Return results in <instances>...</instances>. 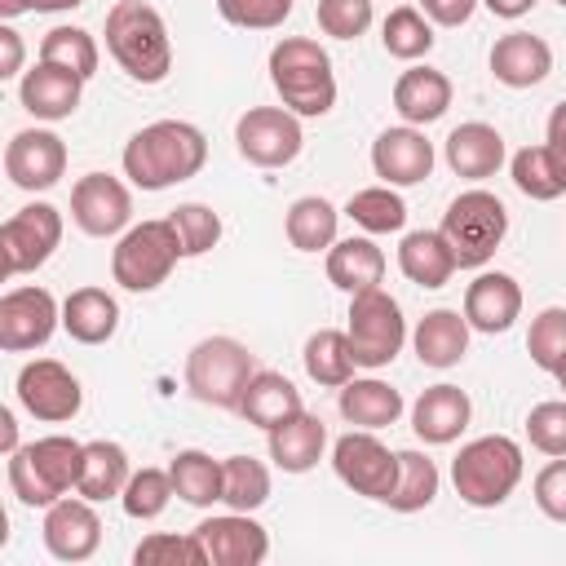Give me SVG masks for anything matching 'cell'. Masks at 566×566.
<instances>
[{
    "label": "cell",
    "mask_w": 566,
    "mask_h": 566,
    "mask_svg": "<svg viewBox=\"0 0 566 566\" xmlns=\"http://www.w3.org/2000/svg\"><path fill=\"white\" fill-rule=\"evenodd\" d=\"M208 164V137L186 119H155L124 146V177L142 190H168Z\"/></svg>",
    "instance_id": "1"
},
{
    "label": "cell",
    "mask_w": 566,
    "mask_h": 566,
    "mask_svg": "<svg viewBox=\"0 0 566 566\" xmlns=\"http://www.w3.org/2000/svg\"><path fill=\"white\" fill-rule=\"evenodd\" d=\"M106 49L119 62V71L137 84H159L172 71V40L155 4L146 0H119L106 13Z\"/></svg>",
    "instance_id": "2"
},
{
    "label": "cell",
    "mask_w": 566,
    "mask_h": 566,
    "mask_svg": "<svg viewBox=\"0 0 566 566\" xmlns=\"http://www.w3.org/2000/svg\"><path fill=\"white\" fill-rule=\"evenodd\" d=\"M270 80L292 115H327L336 106V71L318 40H279L270 49Z\"/></svg>",
    "instance_id": "3"
},
{
    "label": "cell",
    "mask_w": 566,
    "mask_h": 566,
    "mask_svg": "<svg viewBox=\"0 0 566 566\" xmlns=\"http://www.w3.org/2000/svg\"><path fill=\"white\" fill-rule=\"evenodd\" d=\"M80 464H84V442L66 433H49L9 455V486L22 504L49 509L80 482Z\"/></svg>",
    "instance_id": "4"
},
{
    "label": "cell",
    "mask_w": 566,
    "mask_h": 566,
    "mask_svg": "<svg viewBox=\"0 0 566 566\" xmlns=\"http://www.w3.org/2000/svg\"><path fill=\"white\" fill-rule=\"evenodd\" d=\"M451 482L455 495L473 509H495L504 504L517 482H522V447L504 433H486L460 447V455L451 460Z\"/></svg>",
    "instance_id": "5"
},
{
    "label": "cell",
    "mask_w": 566,
    "mask_h": 566,
    "mask_svg": "<svg viewBox=\"0 0 566 566\" xmlns=\"http://www.w3.org/2000/svg\"><path fill=\"white\" fill-rule=\"evenodd\" d=\"M256 376V363L248 354L243 340L234 336H203L190 354H186V389L203 402V407H221V411H239L248 380Z\"/></svg>",
    "instance_id": "6"
},
{
    "label": "cell",
    "mask_w": 566,
    "mask_h": 566,
    "mask_svg": "<svg viewBox=\"0 0 566 566\" xmlns=\"http://www.w3.org/2000/svg\"><path fill=\"white\" fill-rule=\"evenodd\" d=\"M438 230L447 234L460 270H482L509 234V212L491 190H464L447 203Z\"/></svg>",
    "instance_id": "7"
},
{
    "label": "cell",
    "mask_w": 566,
    "mask_h": 566,
    "mask_svg": "<svg viewBox=\"0 0 566 566\" xmlns=\"http://www.w3.org/2000/svg\"><path fill=\"white\" fill-rule=\"evenodd\" d=\"M181 261V243H177V230L168 217L159 221H142V226H128L111 252V274L119 287L128 292H155L172 265Z\"/></svg>",
    "instance_id": "8"
},
{
    "label": "cell",
    "mask_w": 566,
    "mask_h": 566,
    "mask_svg": "<svg viewBox=\"0 0 566 566\" xmlns=\"http://www.w3.org/2000/svg\"><path fill=\"white\" fill-rule=\"evenodd\" d=\"M358 367H389L407 340V318L402 305L385 287H367L349 296V327H345Z\"/></svg>",
    "instance_id": "9"
},
{
    "label": "cell",
    "mask_w": 566,
    "mask_h": 566,
    "mask_svg": "<svg viewBox=\"0 0 566 566\" xmlns=\"http://www.w3.org/2000/svg\"><path fill=\"white\" fill-rule=\"evenodd\" d=\"M332 469L354 495H367V500L385 504L394 482H398V451H389L376 438V429H349L332 447Z\"/></svg>",
    "instance_id": "10"
},
{
    "label": "cell",
    "mask_w": 566,
    "mask_h": 566,
    "mask_svg": "<svg viewBox=\"0 0 566 566\" xmlns=\"http://www.w3.org/2000/svg\"><path fill=\"white\" fill-rule=\"evenodd\" d=\"M62 243V212L53 203H27L0 226V274H31L40 270L53 248Z\"/></svg>",
    "instance_id": "11"
},
{
    "label": "cell",
    "mask_w": 566,
    "mask_h": 566,
    "mask_svg": "<svg viewBox=\"0 0 566 566\" xmlns=\"http://www.w3.org/2000/svg\"><path fill=\"white\" fill-rule=\"evenodd\" d=\"M234 146L256 168H283L305 146L301 115H292L287 106H248L234 124Z\"/></svg>",
    "instance_id": "12"
},
{
    "label": "cell",
    "mask_w": 566,
    "mask_h": 566,
    "mask_svg": "<svg viewBox=\"0 0 566 566\" xmlns=\"http://www.w3.org/2000/svg\"><path fill=\"white\" fill-rule=\"evenodd\" d=\"M18 402L44 420V424H62V420H75L80 407H84V389L80 380L57 363V358H35L18 371Z\"/></svg>",
    "instance_id": "13"
},
{
    "label": "cell",
    "mask_w": 566,
    "mask_h": 566,
    "mask_svg": "<svg viewBox=\"0 0 566 566\" xmlns=\"http://www.w3.org/2000/svg\"><path fill=\"white\" fill-rule=\"evenodd\" d=\"M71 217H75V226L84 234L111 239V234L128 230V221H133V195L111 172H84L71 186Z\"/></svg>",
    "instance_id": "14"
},
{
    "label": "cell",
    "mask_w": 566,
    "mask_h": 566,
    "mask_svg": "<svg viewBox=\"0 0 566 566\" xmlns=\"http://www.w3.org/2000/svg\"><path fill=\"white\" fill-rule=\"evenodd\" d=\"M62 323V305L49 287H13L0 296V349H40Z\"/></svg>",
    "instance_id": "15"
},
{
    "label": "cell",
    "mask_w": 566,
    "mask_h": 566,
    "mask_svg": "<svg viewBox=\"0 0 566 566\" xmlns=\"http://www.w3.org/2000/svg\"><path fill=\"white\" fill-rule=\"evenodd\" d=\"M66 172V142L53 128H22L4 146V177L18 190H49Z\"/></svg>",
    "instance_id": "16"
},
{
    "label": "cell",
    "mask_w": 566,
    "mask_h": 566,
    "mask_svg": "<svg viewBox=\"0 0 566 566\" xmlns=\"http://www.w3.org/2000/svg\"><path fill=\"white\" fill-rule=\"evenodd\" d=\"M212 566H261L270 557V535L252 513H217L195 526Z\"/></svg>",
    "instance_id": "17"
},
{
    "label": "cell",
    "mask_w": 566,
    "mask_h": 566,
    "mask_svg": "<svg viewBox=\"0 0 566 566\" xmlns=\"http://www.w3.org/2000/svg\"><path fill=\"white\" fill-rule=\"evenodd\" d=\"M102 544V517L93 513V500L62 495L44 509V548L57 562H88Z\"/></svg>",
    "instance_id": "18"
},
{
    "label": "cell",
    "mask_w": 566,
    "mask_h": 566,
    "mask_svg": "<svg viewBox=\"0 0 566 566\" xmlns=\"http://www.w3.org/2000/svg\"><path fill=\"white\" fill-rule=\"evenodd\" d=\"M371 168L385 186H416L433 172V142L416 124L385 128L371 142Z\"/></svg>",
    "instance_id": "19"
},
{
    "label": "cell",
    "mask_w": 566,
    "mask_h": 566,
    "mask_svg": "<svg viewBox=\"0 0 566 566\" xmlns=\"http://www.w3.org/2000/svg\"><path fill=\"white\" fill-rule=\"evenodd\" d=\"M522 314V287L513 274L504 270H482L469 287H464V318L473 332H509Z\"/></svg>",
    "instance_id": "20"
},
{
    "label": "cell",
    "mask_w": 566,
    "mask_h": 566,
    "mask_svg": "<svg viewBox=\"0 0 566 566\" xmlns=\"http://www.w3.org/2000/svg\"><path fill=\"white\" fill-rule=\"evenodd\" d=\"M473 402L460 385H429L416 402H411V429L420 442L429 447H447L469 429Z\"/></svg>",
    "instance_id": "21"
},
{
    "label": "cell",
    "mask_w": 566,
    "mask_h": 566,
    "mask_svg": "<svg viewBox=\"0 0 566 566\" xmlns=\"http://www.w3.org/2000/svg\"><path fill=\"white\" fill-rule=\"evenodd\" d=\"M80 88H84V80H80L75 71L53 66V62H35V66L22 75L18 97H22V111H31L35 119H49V124H53V119L75 115Z\"/></svg>",
    "instance_id": "22"
},
{
    "label": "cell",
    "mask_w": 566,
    "mask_h": 566,
    "mask_svg": "<svg viewBox=\"0 0 566 566\" xmlns=\"http://www.w3.org/2000/svg\"><path fill=\"white\" fill-rule=\"evenodd\" d=\"M553 71V49L531 31H509L491 44V75L509 88H531Z\"/></svg>",
    "instance_id": "23"
},
{
    "label": "cell",
    "mask_w": 566,
    "mask_h": 566,
    "mask_svg": "<svg viewBox=\"0 0 566 566\" xmlns=\"http://www.w3.org/2000/svg\"><path fill=\"white\" fill-rule=\"evenodd\" d=\"M447 164H451L455 177H469V181L495 177L500 164H504V137H500V128H491L482 119H469V124L451 128V137H447Z\"/></svg>",
    "instance_id": "24"
},
{
    "label": "cell",
    "mask_w": 566,
    "mask_h": 566,
    "mask_svg": "<svg viewBox=\"0 0 566 566\" xmlns=\"http://www.w3.org/2000/svg\"><path fill=\"white\" fill-rule=\"evenodd\" d=\"M469 318L460 310H429L416 332H411V345H416V358L424 367H455L464 354H469Z\"/></svg>",
    "instance_id": "25"
},
{
    "label": "cell",
    "mask_w": 566,
    "mask_h": 566,
    "mask_svg": "<svg viewBox=\"0 0 566 566\" xmlns=\"http://www.w3.org/2000/svg\"><path fill=\"white\" fill-rule=\"evenodd\" d=\"M327 451V424L310 411H296L292 420L270 429V460L283 473H310Z\"/></svg>",
    "instance_id": "26"
},
{
    "label": "cell",
    "mask_w": 566,
    "mask_h": 566,
    "mask_svg": "<svg viewBox=\"0 0 566 566\" xmlns=\"http://www.w3.org/2000/svg\"><path fill=\"white\" fill-rule=\"evenodd\" d=\"M398 270L416 287H442V283H451V274L460 265H455V252L442 230H411L398 243Z\"/></svg>",
    "instance_id": "27"
},
{
    "label": "cell",
    "mask_w": 566,
    "mask_h": 566,
    "mask_svg": "<svg viewBox=\"0 0 566 566\" xmlns=\"http://www.w3.org/2000/svg\"><path fill=\"white\" fill-rule=\"evenodd\" d=\"M62 327L80 345H106L119 327V305L106 287H75L62 301Z\"/></svg>",
    "instance_id": "28"
},
{
    "label": "cell",
    "mask_w": 566,
    "mask_h": 566,
    "mask_svg": "<svg viewBox=\"0 0 566 566\" xmlns=\"http://www.w3.org/2000/svg\"><path fill=\"white\" fill-rule=\"evenodd\" d=\"M296 411H305V402H301V389L283 376V371H261L256 367V376L248 380V389H243V402H239V416H248V424H256V429H274V424H283V420H292Z\"/></svg>",
    "instance_id": "29"
},
{
    "label": "cell",
    "mask_w": 566,
    "mask_h": 566,
    "mask_svg": "<svg viewBox=\"0 0 566 566\" xmlns=\"http://www.w3.org/2000/svg\"><path fill=\"white\" fill-rule=\"evenodd\" d=\"M394 106H398V115L407 119V124H433V119H442L447 115V106H451V80L442 75V71H433V66H411V71H402L398 75V84H394Z\"/></svg>",
    "instance_id": "30"
},
{
    "label": "cell",
    "mask_w": 566,
    "mask_h": 566,
    "mask_svg": "<svg viewBox=\"0 0 566 566\" xmlns=\"http://www.w3.org/2000/svg\"><path fill=\"white\" fill-rule=\"evenodd\" d=\"M327 279L340 287V292H367V287H380L385 279V252L367 239V234H349V239H336L327 248Z\"/></svg>",
    "instance_id": "31"
},
{
    "label": "cell",
    "mask_w": 566,
    "mask_h": 566,
    "mask_svg": "<svg viewBox=\"0 0 566 566\" xmlns=\"http://www.w3.org/2000/svg\"><path fill=\"white\" fill-rule=\"evenodd\" d=\"M133 469H128V451L111 438H93L84 442V464H80V482H75V495L102 504V500H115L124 495Z\"/></svg>",
    "instance_id": "32"
},
{
    "label": "cell",
    "mask_w": 566,
    "mask_h": 566,
    "mask_svg": "<svg viewBox=\"0 0 566 566\" xmlns=\"http://www.w3.org/2000/svg\"><path fill=\"white\" fill-rule=\"evenodd\" d=\"M340 416L354 424V429H385L402 416V394L376 376L367 380H345L340 385Z\"/></svg>",
    "instance_id": "33"
},
{
    "label": "cell",
    "mask_w": 566,
    "mask_h": 566,
    "mask_svg": "<svg viewBox=\"0 0 566 566\" xmlns=\"http://www.w3.org/2000/svg\"><path fill=\"white\" fill-rule=\"evenodd\" d=\"M301 358H305V376H310L314 385H327V389H340L345 380H354V367H358L349 336L336 332V327L314 332V336L305 340V354H301Z\"/></svg>",
    "instance_id": "34"
},
{
    "label": "cell",
    "mask_w": 566,
    "mask_h": 566,
    "mask_svg": "<svg viewBox=\"0 0 566 566\" xmlns=\"http://www.w3.org/2000/svg\"><path fill=\"white\" fill-rule=\"evenodd\" d=\"M336 221H340V212L323 195H305L287 208L283 230H287V243L296 252H323L336 243Z\"/></svg>",
    "instance_id": "35"
},
{
    "label": "cell",
    "mask_w": 566,
    "mask_h": 566,
    "mask_svg": "<svg viewBox=\"0 0 566 566\" xmlns=\"http://www.w3.org/2000/svg\"><path fill=\"white\" fill-rule=\"evenodd\" d=\"M168 478H172V491L195 509H208L221 500V460H212L208 451H177L168 460Z\"/></svg>",
    "instance_id": "36"
},
{
    "label": "cell",
    "mask_w": 566,
    "mask_h": 566,
    "mask_svg": "<svg viewBox=\"0 0 566 566\" xmlns=\"http://www.w3.org/2000/svg\"><path fill=\"white\" fill-rule=\"evenodd\" d=\"M270 500V469L252 455L221 460V504L234 513H256Z\"/></svg>",
    "instance_id": "37"
},
{
    "label": "cell",
    "mask_w": 566,
    "mask_h": 566,
    "mask_svg": "<svg viewBox=\"0 0 566 566\" xmlns=\"http://www.w3.org/2000/svg\"><path fill=\"white\" fill-rule=\"evenodd\" d=\"M438 464L424 455V451H398V482H394V491H389V509H398V513H420V509H429L433 504V495H438Z\"/></svg>",
    "instance_id": "38"
},
{
    "label": "cell",
    "mask_w": 566,
    "mask_h": 566,
    "mask_svg": "<svg viewBox=\"0 0 566 566\" xmlns=\"http://www.w3.org/2000/svg\"><path fill=\"white\" fill-rule=\"evenodd\" d=\"M345 217L354 226H363L367 234H394L407 226V203L394 186H367V190H354L349 203H345Z\"/></svg>",
    "instance_id": "39"
},
{
    "label": "cell",
    "mask_w": 566,
    "mask_h": 566,
    "mask_svg": "<svg viewBox=\"0 0 566 566\" xmlns=\"http://www.w3.org/2000/svg\"><path fill=\"white\" fill-rule=\"evenodd\" d=\"M380 44L389 57H402V62H416L433 49V22L416 9V4H398L389 9V18L380 22Z\"/></svg>",
    "instance_id": "40"
},
{
    "label": "cell",
    "mask_w": 566,
    "mask_h": 566,
    "mask_svg": "<svg viewBox=\"0 0 566 566\" xmlns=\"http://www.w3.org/2000/svg\"><path fill=\"white\" fill-rule=\"evenodd\" d=\"M509 172H513V186H517L526 199L548 203V199L566 195L562 168H557V159H553V150H548V146H522V150L513 155Z\"/></svg>",
    "instance_id": "41"
},
{
    "label": "cell",
    "mask_w": 566,
    "mask_h": 566,
    "mask_svg": "<svg viewBox=\"0 0 566 566\" xmlns=\"http://www.w3.org/2000/svg\"><path fill=\"white\" fill-rule=\"evenodd\" d=\"M40 62H53V66L75 71L80 80H93L97 75V40L84 27H53L40 40Z\"/></svg>",
    "instance_id": "42"
},
{
    "label": "cell",
    "mask_w": 566,
    "mask_h": 566,
    "mask_svg": "<svg viewBox=\"0 0 566 566\" xmlns=\"http://www.w3.org/2000/svg\"><path fill=\"white\" fill-rule=\"evenodd\" d=\"M172 495H177V491H172L168 469H137V473L128 478L119 504H124V513H128L133 522H150V517H159V513L168 509Z\"/></svg>",
    "instance_id": "43"
},
{
    "label": "cell",
    "mask_w": 566,
    "mask_h": 566,
    "mask_svg": "<svg viewBox=\"0 0 566 566\" xmlns=\"http://www.w3.org/2000/svg\"><path fill=\"white\" fill-rule=\"evenodd\" d=\"M172 230H177V243H181V256H203L217 248L221 239V217L208 208V203H177L168 212Z\"/></svg>",
    "instance_id": "44"
},
{
    "label": "cell",
    "mask_w": 566,
    "mask_h": 566,
    "mask_svg": "<svg viewBox=\"0 0 566 566\" xmlns=\"http://www.w3.org/2000/svg\"><path fill=\"white\" fill-rule=\"evenodd\" d=\"M526 349H531V363L548 376L566 363V310L562 305H548L535 314V323L526 332Z\"/></svg>",
    "instance_id": "45"
},
{
    "label": "cell",
    "mask_w": 566,
    "mask_h": 566,
    "mask_svg": "<svg viewBox=\"0 0 566 566\" xmlns=\"http://www.w3.org/2000/svg\"><path fill=\"white\" fill-rule=\"evenodd\" d=\"M133 562L137 566H203L208 562V553H203V544H199V535L190 531V535H168V531H155V535H146L137 548H133Z\"/></svg>",
    "instance_id": "46"
},
{
    "label": "cell",
    "mask_w": 566,
    "mask_h": 566,
    "mask_svg": "<svg viewBox=\"0 0 566 566\" xmlns=\"http://www.w3.org/2000/svg\"><path fill=\"white\" fill-rule=\"evenodd\" d=\"M318 31L332 40H358L371 27V0H318Z\"/></svg>",
    "instance_id": "47"
},
{
    "label": "cell",
    "mask_w": 566,
    "mask_h": 566,
    "mask_svg": "<svg viewBox=\"0 0 566 566\" xmlns=\"http://www.w3.org/2000/svg\"><path fill=\"white\" fill-rule=\"evenodd\" d=\"M526 438L544 455H566V402L562 398L535 402L526 416Z\"/></svg>",
    "instance_id": "48"
},
{
    "label": "cell",
    "mask_w": 566,
    "mask_h": 566,
    "mask_svg": "<svg viewBox=\"0 0 566 566\" xmlns=\"http://www.w3.org/2000/svg\"><path fill=\"white\" fill-rule=\"evenodd\" d=\"M217 9L230 27L248 31H274L292 18V0H217Z\"/></svg>",
    "instance_id": "49"
},
{
    "label": "cell",
    "mask_w": 566,
    "mask_h": 566,
    "mask_svg": "<svg viewBox=\"0 0 566 566\" xmlns=\"http://www.w3.org/2000/svg\"><path fill=\"white\" fill-rule=\"evenodd\" d=\"M535 504H539L544 517L566 522V455H553L535 473Z\"/></svg>",
    "instance_id": "50"
},
{
    "label": "cell",
    "mask_w": 566,
    "mask_h": 566,
    "mask_svg": "<svg viewBox=\"0 0 566 566\" xmlns=\"http://www.w3.org/2000/svg\"><path fill=\"white\" fill-rule=\"evenodd\" d=\"M482 0H420V13L438 27H464Z\"/></svg>",
    "instance_id": "51"
},
{
    "label": "cell",
    "mask_w": 566,
    "mask_h": 566,
    "mask_svg": "<svg viewBox=\"0 0 566 566\" xmlns=\"http://www.w3.org/2000/svg\"><path fill=\"white\" fill-rule=\"evenodd\" d=\"M544 146L553 150V159L562 168V181H566V102L553 106V115H548V142Z\"/></svg>",
    "instance_id": "52"
},
{
    "label": "cell",
    "mask_w": 566,
    "mask_h": 566,
    "mask_svg": "<svg viewBox=\"0 0 566 566\" xmlns=\"http://www.w3.org/2000/svg\"><path fill=\"white\" fill-rule=\"evenodd\" d=\"M18 66H22V35L13 27H0V80L18 75Z\"/></svg>",
    "instance_id": "53"
},
{
    "label": "cell",
    "mask_w": 566,
    "mask_h": 566,
    "mask_svg": "<svg viewBox=\"0 0 566 566\" xmlns=\"http://www.w3.org/2000/svg\"><path fill=\"white\" fill-rule=\"evenodd\" d=\"M482 4H486V9L495 13V18H509V22L535 9V0H482Z\"/></svg>",
    "instance_id": "54"
},
{
    "label": "cell",
    "mask_w": 566,
    "mask_h": 566,
    "mask_svg": "<svg viewBox=\"0 0 566 566\" xmlns=\"http://www.w3.org/2000/svg\"><path fill=\"white\" fill-rule=\"evenodd\" d=\"M0 447H4V455L18 451V424H13V411H0Z\"/></svg>",
    "instance_id": "55"
},
{
    "label": "cell",
    "mask_w": 566,
    "mask_h": 566,
    "mask_svg": "<svg viewBox=\"0 0 566 566\" xmlns=\"http://www.w3.org/2000/svg\"><path fill=\"white\" fill-rule=\"evenodd\" d=\"M27 9H35V0H0V18H18Z\"/></svg>",
    "instance_id": "56"
},
{
    "label": "cell",
    "mask_w": 566,
    "mask_h": 566,
    "mask_svg": "<svg viewBox=\"0 0 566 566\" xmlns=\"http://www.w3.org/2000/svg\"><path fill=\"white\" fill-rule=\"evenodd\" d=\"M75 4H84V0H35L40 13H66V9H75Z\"/></svg>",
    "instance_id": "57"
},
{
    "label": "cell",
    "mask_w": 566,
    "mask_h": 566,
    "mask_svg": "<svg viewBox=\"0 0 566 566\" xmlns=\"http://www.w3.org/2000/svg\"><path fill=\"white\" fill-rule=\"evenodd\" d=\"M553 376H557V385H562V389H566V363H562V367H557V371H553Z\"/></svg>",
    "instance_id": "58"
},
{
    "label": "cell",
    "mask_w": 566,
    "mask_h": 566,
    "mask_svg": "<svg viewBox=\"0 0 566 566\" xmlns=\"http://www.w3.org/2000/svg\"><path fill=\"white\" fill-rule=\"evenodd\" d=\"M557 4H562V9H566V0H557Z\"/></svg>",
    "instance_id": "59"
}]
</instances>
